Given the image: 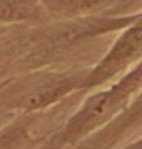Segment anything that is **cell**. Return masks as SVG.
<instances>
[{"label":"cell","instance_id":"obj_1","mask_svg":"<svg viewBox=\"0 0 142 149\" xmlns=\"http://www.w3.org/2000/svg\"><path fill=\"white\" fill-rule=\"evenodd\" d=\"M140 40V27L127 32L124 36V39H121L116 44V46L111 51V54L105 58V61L101 62V66L98 67L96 72L97 76H108L112 72H115L117 68H120L121 65H124L138 50Z\"/></svg>","mask_w":142,"mask_h":149}]
</instances>
